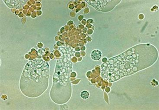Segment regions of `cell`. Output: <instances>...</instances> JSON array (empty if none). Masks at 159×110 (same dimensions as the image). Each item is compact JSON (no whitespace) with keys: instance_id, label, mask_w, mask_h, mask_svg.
<instances>
[{"instance_id":"obj_4","label":"cell","mask_w":159,"mask_h":110,"mask_svg":"<svg viewBox=\"0 0 159 110\" xmlns=\"http://www.w3.org/2000/svg\"><path fill=\"white\" fill-rule=\"evenodd\" d=\"M80 96L81 97L82 99H85H85H87L89 97V92L87 91L84 90V91H83L81 92Z\"/></svg>"},{"instance_id":"obj_1","label":"cell","mask_w":159,"mask_h":110,"mask_svg":"<svg viewBox=\"0 0 159 110\" xmlns=\"http://www.w3.org/2000/svg\"><path fill=\"white\" fill-rule=\"evenodd\" d=\"M157 50L150 44H140L112 58L101 66L102 78L116 81L153 65L157 59Z\"/></svg>"},{"instance_id":"obj_3","label":"cell","mask_w":159,"mask_h":110,"mask_svg":"<svg viewBox=\"0 0 159 110\" xmlns=\"http://www.w3.org/2000/svg\"><path fill=\"white\" fill-rule=\"evenodd\" d=\"M91 56L92 59L94 60H99L102 57L101 51L98 50H94L91 53Z\"/></svg>"},{"instance_id":"obj_2","label":"cell","mask_w":159,"mask_h":110,"mask_svg":"<svg viewBox=\"0 0 159 110\" xmlns=\"http://www.w3.org/2000/svg\"><path fill=\"white\" fill-rule=\"evenodd\" d=\"M50 75L48 63L40 59L26 64L20 78V88L23 93L28 90L26 95L36 97L47 90Z\"/></svg>"}]
</instances>
